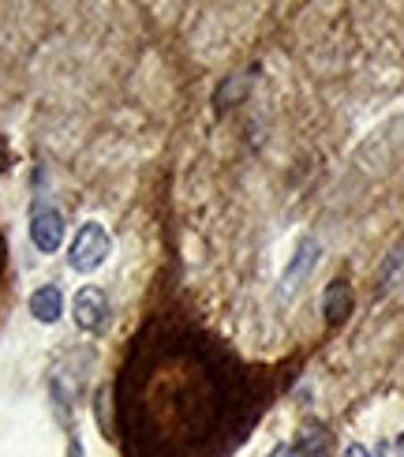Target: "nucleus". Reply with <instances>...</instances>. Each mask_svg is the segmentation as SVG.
<instances>
[{
  "label": "nucleus",
  "instance_id": "obj_1",
  "mask_svg": "<svg viewBox=\"0 0 404 457\" xmlns=\"http://www.w3.org/2000/svg\"><path fill=\"white\" fill-rule=\"evenodd\" d=\"M109 247L112 244H109L105 228L98 221H87L71 240V270H79V274L98 270V266L109 259Z\"/></svg>",
  "mask_w": 404,
  "mask_h": 457
},
{
  "label": "nucleus",
  "instance_id": "obj_2",
  "mask_svg": "<svg viewBox=\"0 0 404 457\" xmlns=\"http://www.w3.org/2000/svg\"><path fill=\"white\" fill-rule=\"evenodd\" d=\"M30 240H34L37 252H56V247L64 244L61 211H53V206H37L34 218H30Z\"/></svg>",
  "mask_w": 404,
  "mask_h": 457
},
{
  "label": "nucleus",
  "instance_id": "obj_3",
  "mask_svg": "<svg viewBox=\"0 0 404 457\" xmlns=\"http://www.w3.org/2000/svg\"><path fill=\"white\" fill-rule=\"evenodd\" d=\"M105 315H109V303L102 289H79L75 296V327L79 330H102L105 327Z\"/></svg>",
  "mask_w": 404,
  "mask_h": 457
},
{
  "label": "nucleus",
  "instance_id": "obj_4",
  "mask_svg": "<svg viewBox=\"0 0 404 457\" xmlns=\"http://www.w3.org/2000/svg\"><path fill=\"white\" fill-rule=\"evenodd\" d=\"M356 308V296H352V285L349 281H334L322 296V315L330 322H344Z\"/></svg>",
  "mask_w": 404,
  "mask_h": 457
},
{
  "label": "nucleus",
  "instance_id": "obj_5",
  "mask_svg": "<svg viewBox=\"0 0 404 457\" xmlns=\"http://www.w3.org/2000/svg\"><path fill=\"white\" fill-rule=\"evenodd\" d=\"M61 312H64V296H61L56 285H45V289H37L30 296V315L37 322H56V319H61Z\"/></svg>",
  "mask_w": 404,
  "mask_h": 457
},
{
  "label": "nucleus",
  "instance_id": "obj_6",
  "mask_svg": "<svg viewBox=\"0 0 404 457\" xmlns=\"http://www.w3.org/2000/svg\"><path fill=\"white\" fill-rule=\"evenodd\" d=\"M315 259H318V244L315 240H303L300 244V252H296V259H293V266H288V274H284V293H293L296 285L311 274V266H315Z\"/></svg>",
  "mask_w": 404,
  "mask_h": 457
},
{
  "label": "nucleus",
  "instance_id": "obj_7",
  "mask_svg": "<svg viewBox=\"0 0 404 457\" xmlns=\"http://www.w3.org/2000/svg\"><path fill=\"white\" fill-rule=\"evenodd\" d=\"M296 453L300 457H330V435H326V428L307 424L296 439Z\"/></svg>",
  "mask_w": 404,
  "mask_h": 457
},
{
  "label": "nucleus",
  "instance_id": "obj_8",
  "mask_svg": "<svg viewBox=\"0 0 404 457\" xmlns=\"http://www.w3.org/2000/svg\"><path fill=\"white\" fill-rule=\"evenodd\" d=\"M400 281H404V240L393 247L386 259H382V270H378V285H382V289H397Z\"/></svg>",
  "mask_w": 404,
  "mask_h": 457
},
{
  "label": "nucleus",
  "instance_id": "obj_9",
  "mask_svg": "<svg viewBox=\"0 0 404 457\" xmlns=\"http://www.w3.org/2000/svg\"><path fill=\"white\" fill-rule=\"evenodd\" d=\"M8 162H12V158H8V143H4V139H0V177H4V169H8Z\"/></svg>",
  "mask_w": 404,
  "mask_h": 457
},
{
  "label": "nucleus",
  "instance_id": "obj_10",
  "mask_svg": "<svg viewBox=\"0 0 404 457\" xmlns=\"http://www.w3.org/2000/svg\"><path fill=\"white\" fill-rule=\"evenodd\" d=\"M344 457H371V450L356 443V446H349V450H344Z\"/></svg>",
  "mask_w": 404,
  "mask_h": 457
},
{
  "label": "nucleus",
  "instance_id": "obj_11",
  "mask_svg": "<svg viewBox=\"0 0 404 457\" xmlns=\"http://www.w3.org/2000/svg\"><path fill=\"white\" fill-rule=\"evenodd\" d=\"M68 457H87V453H83V443H79V439H71V446H68Z\"/></svg>",
  "mask_w": 404,
  "mask_h": 457
},
{
  "label": "nucleus",
  "instance_id": "obj_12",
  "mask_svg": "<svg viewBox=\"0 0 404 457\" xmlns=\"http://www.w3.org/2000/svg\"><path fill=\"white\" fill-rule=\"evenodd\" d=\"M269 457H293V450H288V446H277V450L269 453Z\"/></svg>",
  "mask_w": 404,
  "mask_h": 457
},
{
  "label": "nucleus",
  "instance_id": "obj_13",
  "mask_svg": "<svg viewBox=\"0 0 404 457\" xmlns=\"http://www.w3.org/2000/svg\"><path fill=\"white\" fill-rule=\"evenodd\" d=\"M0 266H4V244H0Z\"/></svg>",
  "mask_w": 404,
  "mask_h": 457
}]
</instances>
